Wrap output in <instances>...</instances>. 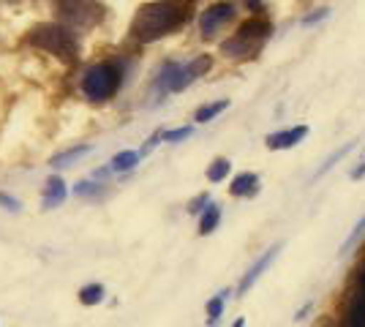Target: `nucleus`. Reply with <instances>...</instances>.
<instances>
[{
  "instance_id": "ddd939ff",
  "label": "nucleus",
  "mask_w": 365,
  "mask_h": 327,
  "mask_svg": "<svg viewBox=\"0 0 365 327\" xmlns=\"http://www.w3.org/2000/svg\"><path fill=\"white\" fill-rule=\"evenodd\" d=\"M227 107H229L227 98H221V101H215V104H205L202 109H197V123H207V120H213L215 115H221Z\"/></svg>"
},
{
  "instance_id": "b1692460",
  "label": "nucleus",
  "mask_w": 365,
  "mask_h": 327,
  "mask_svg": "<svg viewBox=\"0 0 365 327\" xmlns=\"http://www.w3.org/2000/svg\"><path fill=\"white\" fill-rule=\"evenodd\" d=\"M76 194H96V191H98V188L96 186H91V183H79V186L74 188Z\"/></svg>"
},
{
  "instance_id": "4468645a",
  "label": "nucleus",
  "mask_w": 365,
  "mask_h": 327,
  "mask_svg": "<svg viewBox=\"0 0 365 327\" xmlns=\"http://www.w3.org/2000/svg\"><path fill=\"white\" fill-rule=\"evenodd\" d=\"M218 221H221V210L215 207V204H210L207 210H205V216H202V221H199V232L202 234H210L218 227Z\"/></svg>"
},
{
  "instance_id": "6e6552de",
  "label": "nucleus",
  "mask_w": 365,
  "mask_h": 327,
  "mask_svg": "<svg viewBox=\"0 0 365 327\" xmlns=\"http://www.w3.org/2000/svg\"><path fill=\"white\" fill-rule=\"evenodd\" d=\"M278 251H281V243H278V246H273V249H267V254H264V256L259 259L257 265H254L251 270H248V273H245L243 281H240V295H245V292L254 286V281H257L259 276H262V273L270 267V262H273L275 256H278Z\"/></svg>"
},
{
  "instance_id": "423d86ee",
  "label": "nucleus",
  "mask_w": 365,
  "mask_h": 327,
  "mask_svg": "<svg viewBox=\"0 0 365 327\" xmlns=\"http://www.w3.org/2000/svg\"><path fill=\"white\" fill-rule=\"evenodd\" d=\"M232 16H235V6L232 3H215V6H210L205 14L199 16V31H202L205 38H210V36H215L227 25Z\"/></svg>"
},
{
  "instance_id": "aec40b11",
  "label": "nucleus",
  "mask_w": 365,
  "mask_h": 327,
  "mask_svg": "<svg viewBox=\"0 0 365 327\" xmlns=\"http://www.w3.org/2000/svg\"><path fill=\"white\" fill-rule=\"evenodd\" d=\"M363 232H365V216L360 218V221H357V227H354V232H351V237L346 240V246H344V251L349 249V246H354V243H357V237H360Z\"/></svg>"
},
{
  "instance_id": "2eb2a0df",
  "label": "nucleus",
  "mask_w": 365,
  "mask_h": 327,
  "mask_svg": "<svg viewBox=\"0 0 365 327\" xmlns=\"http://www.w3.org/2000/svg\"><path fill=\"white\" fill-rule=\"evenodd\" d=\"M79 300H82V306H96V303H101V300H104V286H101V284H88V286L79 292Z\"/></svg>"
},
{
  "instance_id": "f8f14e48",
  "label": "nucleus",
  "mask_w": 365,
  "mask_h": 327,
  "mask_svg": "<svg viewBox=\"0 0 365 327\" xmlns=\"http://www.w3.org/2000/svg\"><path fill=\"white\" fill-rule=\"evenodd\" d=\"M137 161H139V153H134V150H123V153H118V156L112 158V170L128 172L137 167Z\"/></svg>"
},
{
  "instance_id": "5701e85b",
  "label": "nucleus",
  "mask_w": 365,
  "mask_h": 327,
  "mask_svg": "<svg viewBox=\"0 0 365 327\" xmlns=\"http://www.w3.org/2000/svg\"><path fill=\"white\" fill-rule=\"evenodd\" d=\"M324 16H327V9H322L319 14H311V16H305L303 22H305V25H314V22H319V19H324Z\"/></svg>"
},
{
  "instance_id": "393cba45",
  "label": "nucleus",
  "mask_w": 365,
  "mask_h": 327,
  "mask_svg": "<svg viewBox=\"0 0 365 327\" xmlns=\"http://www.w3.org/2000/svg\"><path fill=\"white\" fill-rule=\"evenodd\" d=\"M363 175H365V164H363V167H357V170L351 172V177H354V180H360Z\"/></svg>"
},
{
  "instance_id": "6ab92c4d",
  "label": "nucleus",
  "mask_w": 365,
  "mask_h": 327,
  "mask_svg": "<svg viewBox=\"0 0 365 327\" xmlns=\"http://www.w3.org/2000/svg\"><path fill=\"white\" fill-rule=\"evenodd\" d=\"M185 137H191V128L185 125V128H175V131H167V134H161V140L164 142H180Z\"/></svg>"
},
{
  "instance_id": "f3484780",
  "label": "nucleus",
  "mask_w": 365,
  "mask_h": 327,
  "mask_svg": "<svg viewBox=\"0 0 365 327\" xmlns=\"http://www.w3.org/2000/svg\"><path fill=\"white\" fill-rule=\"evenodd\" d=\"M229 167H232V164H229L227 158L213 161V164H210V170H207V180H210V183H221V180L229 175Z\"/></svg>"
},
{
  "instance_id": "9d476101",
  "label": "nucleus",
  "mask_w": 365,
  "mask_h": 327,
  "mask_svg": "<svg viewBox=\"0 0 365 327\" xmlns=\"http://www.w3.org/2000/svg\"><path fill=\"white\" fill-rule=\"evenodd\" d=\"M66 199V186L61 177H49L44 188V207H58Z\"/></svg>"
},
{
  "instance_id": "bb28decb",
  "label": "nucleus",
  "mask_w": 365,
  "mask_h": 327,
  "mask_svg": "<svg viewBox=\"0 0 365 327\" xmlns=\"http://www.w3.org/2000/svg\"><path fill=\"white\" fill-rule=\"evenodd\" d=\"M232 327H245V319H237V322H235Z\"/></svg>"
},
{
  "instance_id": "a211bd4d",
  "label": "nucleus",
  "mask_w": 365,
  "mask_h": 327,
  "mask_svg": "<svg viewBox=\"0 0 365 327\" xmlns=\"http://www.w3.org/2000/svg\"><path fill=\"white\" fill-rule=\"evenodd\" d=\"M221 311H224V295L213 297V300L207 303V316H210V325H215V322H218Z\"/></svg>"
},
{
  "instance_id": "1a4fd4ad",
  "label": "nucleus",
  "mask_w": 365,
  "mask_h": 327,
  "mask_svg": "<svg viewBox=\"0 0 365 327\" xmlns=\"http://www.w3.org/2000/svg\"><path fill=\"white\" fill-rule=\"evenodd\" d=\"M259 188V177L257 175H251V172H243V175H237L235 180H232V197H251V194H257Z\"/></svg>"
},
{
  "instance_id": "7ed1b4c3",
  "label": "nucleus",
  "mask_w": 365,
  "mask_h": 327,
  "mask_svg": "<svg viewBox=\"0 0 365 327\" xmlns=\"http://www.w3.org/2000/svg\"><path fill=\"white\" fill-rule=\"evenodd\" d=\"M28 41H31L33 47L58 55V58L66 63L76 61V52H79L74 33L68 31V28H63V25H38V28L28 36Z\"/></svg>"
},
{
  "instance_id": "dca6fc26",
  "label": "nucleus",
  "mask_w": 365,
  "mask_h": 327,
  "mask_svg": "<svg viewBox=\"0 0 365 327\" xmlns=\"http://www.w3.org/2000/svg\"><path fill=\"white\" fill-rule=\"evenodd\" d=\"M85 153H91V147H88V145H82V147H71V150H66V153L52 158V167H68V161H76V158L85 156Z\"/></svg>"
},
{
  "instance_id": "412c9836",
  "label": "nucleus",
  "mask_w": 365,
  "mask_h": 327,
  "mask_svg": "<svg viewBox=\"0 0 365 327\" xmlns=\"http://www.w3.org/2000/svg\"><path fill=\"white\" fill-rule=\"evenodd\" d=\"M202 204H207V194H202V197H197L194 202L188 204V210H191V213H199V210H202Z\"/></svg>"
},
{
  "instance_id": "0eeeda50",
  "label": "nucleus",
  "mask_w": 365,
  "mask_h": 327,
  "mask_svg": "<svg viewBox=\"0 0 365 327\" xmlns=\"http://www.w3.org/2000/svg\"><path fill=\"white\" fill-rule=\"evenodd\" d=\"M305 137H308V125H294V128H287V131L270 134L267 137V147L270 150H287V147H294L297 142H303Z\"/></svg>"
},
{
  "instance_id": "39448f33",
  "label": "nucleus",
  "mask_w": 365,
  "mask_h": 327,
  "mask_svg": "<svg viewBox=\"0 0 365 327\" xmlns=\"http://www.w3.org/2000/svg\"><path fill=\"white\" fill-rule=\"evenodd\" d=\"M55 9L71 28H91L104 16V6H98L96 0H58Z\"/></svg>"
},
{
  "instance_id": "4be33fe9",
  "label": "nucleus",
  "mask_w": 365,
  "mask_h": 327,
  "mask_svg": "<svg viewBox=\"0 0 365 327\" xmlns=\"http://www.w3.org/2000/svg\"><path fill=\"white\" fill-rule=\"evenodd\" d=\"M0 204H6L9 210H19V202L11 199V197H6V194H0Z\"/></svg>"
},
{
  "instance_id": "a878e982",
  "label": "nucleus",
  "mask_w": 365,
  "mask_h": 327,
  "mask_svg": "<svg viewBox=\"0 0 365 327\" xmlns=\"http://www.w3.org/2000/svg\"><path fill=\"white\" fill-rule=\"evenodd\" d=\"M360 295H365V267L360 270Z\"/></svg>"
},
{
  "instance_id": "f257e3e1",
  "label": "nucleus",
  "mask_w": 365,
  "mask_h": 327,
  "mask_svg": "<svg viewBox=\"0 0 365 327\" xmlns=\"http://www.w3.org/2000/svg\"><path fill=\"white\" fill-rule=\"evenodd\" d=\"M185 22V11L180 6H172V3H148L142 6L131 22V36L142 41V44H150L155 38L167 36L175 28H180Z\"/></svg>"
},
{
  "instance_id": "9b49d317",
  "label": "nucleus",
  "mask_w": 365,
  "mask_h": 327,
  "mask_svg": "<svg viewBox=\"0 0 365 327\" xmlns=\"http://www.w3.org/2000/svg\"><path fill=\"white\" fill-rule=\"evenodd\" d=\"M346 325L365 327V295H357L351 300L349 311H346Z\"/></svg>"
},
{
  "instance_id": "f03ea898",
  "label": "nucleus",
  "mask_w": 365,
  "mask_h": 327,
  "mask_svg": "<svg viewBox=\"0 0 365 327\" xmlns=\"http://www.w3.org/2000/svg\"><path fill=\"white\" fill-rule=\"evenodd\" d=\"M270 33H273V28H270L267 19H248L240 25V31L235 33V38L221 44V52L227 58H251L267 41Z\"/></svg>"
},
{
  "instance_id": "20e7f679",
  "label": "nucleus",
  "mask_w": 365,
  "mask_h": 327,
  "mask_svg": "<svg viewBox=\"0 0 365 327\" xmlns=\"http://www.w3.org/2000/svg\"><path fill=\"white\" fill-rule=\"evenodd\" d=\"M120 88V68L115 63H98L85 71L82 77V93L93 101H104Z\"/></svg>"
}]
</instances>
